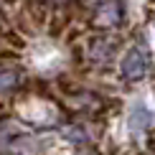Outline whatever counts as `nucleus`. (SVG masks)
<instances>
[{"mask_svg":"<svg viewBox=\"0 0 155 155\" xmlns=\"http://www.w3.org/2000/svg\"><path fill=\"white\" fill-rule=\"evenodd\" d=\"M120 71L125 79H143L145 71H147V54H145V48H140V46H135L130 48L125 54V59H122V66H120Z\"/></svg>","mask_w":155,"mask_h":155,"instance_id":"nucleus-1","label":"nucleus"},{"mask_svg":"<svg viewBox=\"0 0 155 155\" xmlns=\"http://www.w3.org/2000/svg\"><path fill=\"white\" fill-rule=\"evenodd\" d=\"M122 21V5L120 0H99L97 3V23L109 28Z\"/></svg>","mask_w":155,"mask_h":155,"instance_id":"nucleus-2","label":"nucleus"},{"mask_svg":"<svg viewBox=\"0 0 155 155\" xmlns=\"http://www.w3.org/2000/svg\"><path fill=\"white\" fill-rule=\"evenodd\" d=\"M114 48H117V43H114L109 36H102V38H97V41L92 43V59L97 64H107L109 59H112Z\"/></svg>","mask_w":155,"mask_h":155,"instance_id":"nucleus-3","label":"nucleus"},{"mask_svg":"<svg viewBox=\"0 0 155 155\" xmlns=\"http://www.w3.org/2000/svg\"><path fill=\"white\" fill-rule=\"evenodd\" d=\"M18 81H21L18 71H13V69H5V71H0V92H10L13 87H18Z\"/></svg>","mask_w":155,"mask_h":155,"instance_id":"nucleus-4","label":"nucleus"},{"mask_svg":"<svg viewBox=\"0 0 155 155\" xmlns=\"http://www.w3.org/2000/svg\"><path fill=\"white\" fill-rule=\"evenodd\" d=\"M64 137H66L69 143H87V132H84L79 125L66 127V130H64Z\"/></svg>","mask_w":155,"mask_h":155,"instance_id":"nucleus-5","label":"nucleus"},{"mask_svg":"<svg viewBox=\"0 0 155 155\" xmlns=\"http://www.w3.org/2000/svg\"><path fill=\"white\" fill-rule=\"evenodd\" d=\"M84 5H92V3H99V0H81Z\"/></svg>","mask_w":155,"mask_h":155,"instance_id":"nucleus-6","label":"nucleus"}]
</instances>
